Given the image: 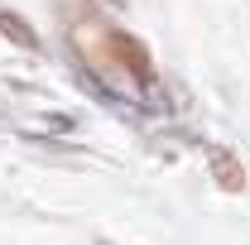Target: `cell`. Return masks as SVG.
<instances>
[{
    "label": "cell",
    "mask_w": 250,
    "mask_h": 245,
    "mask_svg": "<svg viewBox=\"0 0 250 245\" xmlns=\"http://www.w3.org/2000/svg\"><path fill=\"white\" fill-rule=\"evenodd\" d=\"M92 62H116L121 72H130L135 82H154V58H149V48L135 39V34H125V29H106V39H101V48H92L87 53Z\"/></svg>",
    "instance_id": "obj_1"
},
{
    "label": "cell",
    "mask_w": 250,
    "mask_h": 245,
    "mask_svg": "<svg viewBox=\"0 0 250 245\" xmlns=\"http://www.w3.org/2000/svg\"><path fill=\"white\" fill-rule=\"evenodd\" d=\"M0 34H5V39H15V43H24V48L39 43V34L24 29V20H20V15H10V10H0Z\"/></svg>",
    "instance_id": "obj_2"
},
{
    "label": "cell",
    "mask_w": 250,
    "mask_h": 245,
    "mask_svg": "<svg viewBox=\"0 0 250 245\" xmlns=\"http://www.w3.org/2000/svg\"><path fill=\"white\" fill-rule=\"evenodd\" d=\"M212 168H217V183L226 187V192H241V187H246V168H236L226 154H217V159H212Z\"/></svg>",
    "instance_id": "obj_3"
}]
</instances>
